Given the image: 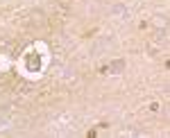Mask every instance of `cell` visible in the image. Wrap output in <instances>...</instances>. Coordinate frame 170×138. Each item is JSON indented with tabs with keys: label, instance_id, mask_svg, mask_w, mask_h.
<instances>
[{
	"label": "cell",
	"instance_id": "1",
	"mask_svg": "<svg viewBox=\"0 0 170 138\" xmlns=\"http://www.w3.org/2000/svg\"><path fill=\"white\" fill-rule=\"evenodd\" d=\"M125 70V61L122 59H118V61H111V64H107V66H102L100 68V73H105V75H118V73H122Z\"/></svg>",
	"mask_w": 170,
	"mask_h": 138
},
{
	"label": "cell",
	"instance_id": "2",
	"mask_svg": "<svg viewBox=\"0 0 170 138\" xmlns=\"http://www.w3.org/2000/svg\"><path fill=\"white\" fill-rule=\"evenodd\" d=\"M111 14H118V16H127V9L122 7V5H116V7H111Z\"/></svg>",
	"mask_w": 170,
	"mask_h": 138
}]
</instances>
